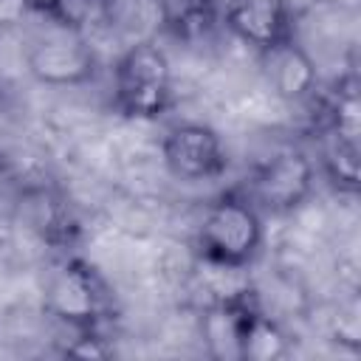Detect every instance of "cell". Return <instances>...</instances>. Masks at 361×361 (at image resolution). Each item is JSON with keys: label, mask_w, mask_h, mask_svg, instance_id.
<instances>
[{"label": "cell", "mask_w": 361, "mask_h": 361, "mask_svg": "<svg viewBox=\"0 0 361 361\" xmlns=\"http://www.w3.org/2000/svg\"><path fill=\"white\" fill-rule=\"evenodd\" d=\"M262 243H265L262 212L245 197L240 186L226 189L209 203L195 237L203 262L223 271L248 268L259 257Z\"/></svg>", "instance_id": "6da1fadb"}, {"label": "cell", "mask_w": 361, "mask_h": 361, "mask_svg": "<svg viewBox=\"0 0 361 361\" xmlns=\"http://www.w3.org/2000/svg\"><path fill=\"white\" fill-rule=\"evenodd\" d=\"M172 107V62L155 39L127 45L113 65V110L152 121Z\"/></svg>", "instance_id": "7a4b0ae2"}, {"label": "cell", "mask_w": 361, "mask_h": 361, "mask_svg": "<svg viewBox=\"0 0 361 361\" xmlns=\"http://www.w3.org/2000/svg\"><path fill=\"white\" fill-rule=\"evenodd\" d=\"M45 313H51L56 322L79 330H99L104 319L113 313V293L104 282V276L85 259L68 257L48 279Z\"/></svg>", "instance_id": "3957f363"}, {"label": "cell", "mask_w": 361, "mask_h": 361, "mask_svg": "<svg viewBox=\"0 0 361 361\" xmlns=\"http://www.w3.org/2000/svg\"><path fill=\"white\" fill-rule=\"evenodd\" d=\"M316 186V166L302 149H282L259 164L240 186L245 197L271 214H290L302 209Z\"/></svg>", "instance_id": "277c9868"}, {"label": "cell", "mask_w": 361, "mask_h": 361, "mask_svg": "<svg viewBox=\"0 0 361 361\" xmlns=\"http://www.w3.org/2000/svg\"><path fill=\"white\" fill-rule=\"evenodd\" d=\"M25 68L31 79L48 87H79L96 79L99 59L79 28L56 25L54 34L31 42L25 54Z\"/></svg>", "instance_id": "5b68a950"}, {"label": "cell", "mask_w": 361, "mask_h": 361, "mask_svg": "<svg viewBox=\"0 0 361 361\" xmlns=\"http://www.w3.org/2000/svg\"><path fill=\"white\" fill-rule=\"evenodd\" d=\"M161 158L169 175L186 183L214 180L228 169V152L220 133L203 121L172 124L161 138Z\"/></svg>", "instance_id": "8992f818"}, {"label": "cell", "mask_w": 361, "mask_h": 361, "mask_svg": "<svg viewBox=\"0 0 361 361\" xmlns=\"http://www.w3.org/2000/svg\"><path fill=\"white\" fill-rule=\"evenodd\" d=\"M223 23L262 56L296 37L290 0H226Z\"/></svg>", "instance_id": "52a82bcc"}, {"label": "cell", "mask_w": 361, "mask_h": 361, "mask_svg": "<svg viewBox=\"0 0 361 361\" xmlns=\"http://www.w3.org/2000/svg\"><path fill=\"white\" fill-rule=\"evenodd\" d=\"M265 62H268V82L274 85L279 99L302 102L316 93V85H319L316 62L310 59V54L296 37L274 48L271 54H265Z\"/></svg>", "instance_id": "ba28073f"}, {"label": "cell", "mask_w": 361, "mask_h": 361, "mask_svg": "<svg viewBox=\"0 0 361 361\" xmlns=\"http://www.w3.org/2000/svg\"><path fill=\"white\" fill-rule=\"evenodd\" d=\"M28 206H31V228L48 243V245H71L73 243V237H76V220H73V214H71V209H68V203L59 197V195H54V192H48V189H37V192H31L28 197Z\"/></svg>", "instance_id": "9c48e42d"}, {"label": "cell", "mask_w": 361, "mask_h": 361, "mask_svg": "<svg viewBox=\"0 0 361 361\" xmlns=\"http://www.w3.org/2000/svg\"><path fill=\"white\" fill-rule=\"evenodd\" d=\"M322 172L330 186L341 195H358L361 172H358V138L327 133L322 149Z\"/></svg>", "instance_id": "30bf717a"}, {"label": "cell", "mask_w": 361, "mask_h": 361, "mask_svg": "<svg viewBox=\"0 0 361 361\" xmlns=\"http://www.w3.org/2000/svg\"><path fill=\"white\" fill-rule=\"evenodd\" d=\"M158 17L175 37H195L217 17V0H155Z\"/></svg>", "instance_id": "8fae6325"}, {"label": "cell", "mask_w": 361, "mask_h": 361, "mask_svg": "<svg viewBox=\"0 0 361 361\" xmlns=\"http://www.w3.org/2000/svg\"><path fill=\"white\" fill-rule=\"evenodd\" d=\"M285 353H288V336L271 316L257 310L245 327L243 341H240V358L271 361V358H282Z\"/></svg>", "instance_id": "7c38bea8"}, {"label": "cell", "mask_w": 361, "mask_h": 361, "mask_svg": "<svg viewBox=\"0 0 361 361\" xmlns=\"http://www.w3.org/2000/svg\"><path fill=\"white\" fill-rule=\"evenodd\" d=\"M25 11L39 14L45 20H51L54 25L62 28H76V11H73V0H23Z\"/></svg>", "instance_id": "4fadbf2b"}, {"label": "cell", "mask_w": 361, "mask_h": 361, "mask_svg": "<svg viewBox=\"0 0 361 361\" xmlns=\"http://www.w3.org/2000/svg\"><path fill=\"white\" fill-rule=\"evenodd\" d=\"M65 353L79 358H107L113 347L99 336V330H79V338H73V344H68Z\"/></svg>", "instance_id": "5bb4252c"}]
</instances>
